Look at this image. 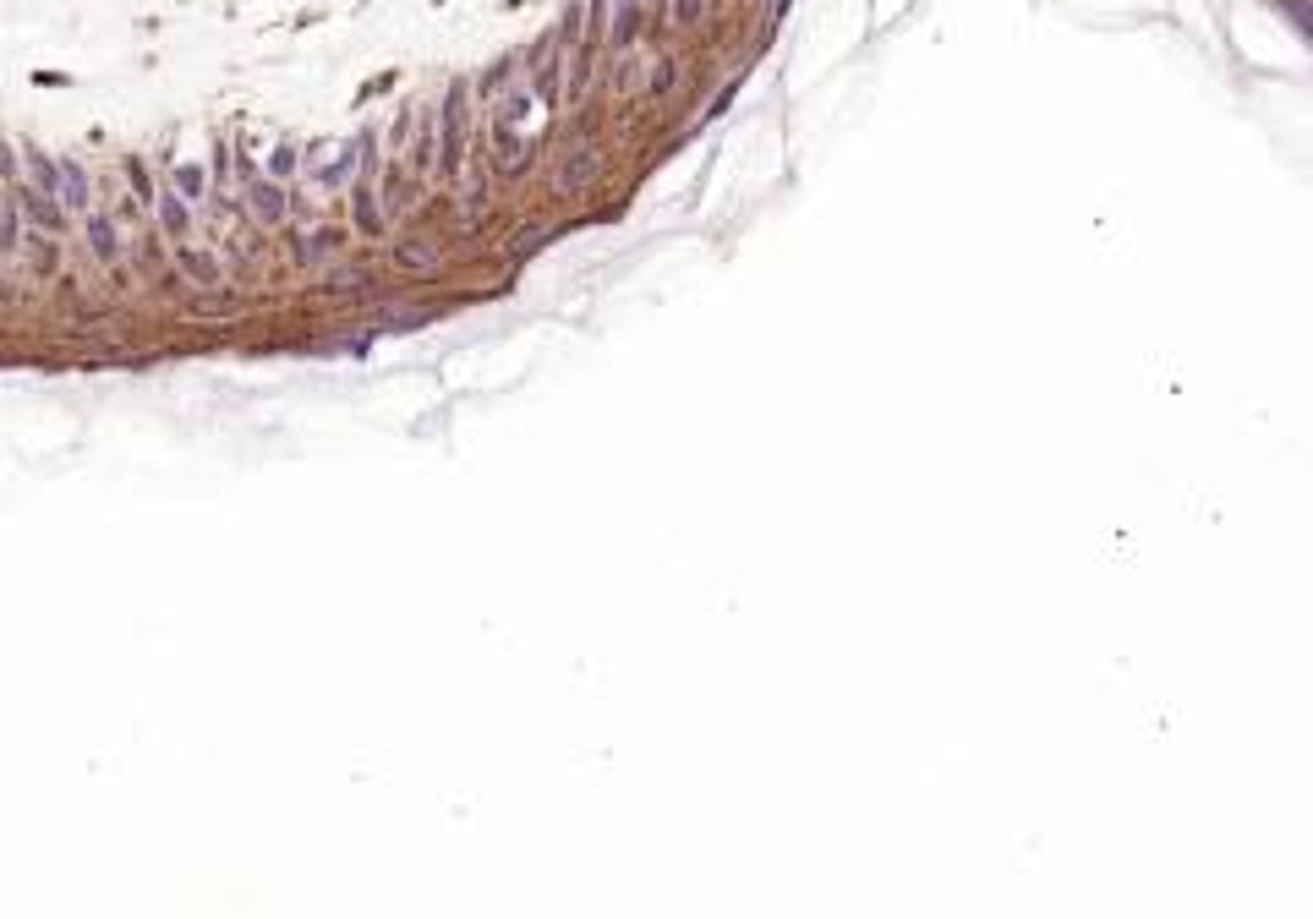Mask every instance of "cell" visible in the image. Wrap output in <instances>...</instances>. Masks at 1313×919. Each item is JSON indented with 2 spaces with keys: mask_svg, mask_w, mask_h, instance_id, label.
<instances>
[{
  "mask_svg": "<svg viewBox=\"0 0 1313 919\" xmlns=\"http://www.w3.org/2000/svg\"><path fill=\"white\" fill-rule=\"evenodd\" d=\"M17 208H22V214H28L39 230H61V225H66V208L55 203L50 192H39V186H22V192H17Z\"/></svg>",
  "mask_w": 1313,
  "mask_h": 919,
  "instance_id": "3",
  "label": "cell"
},
{
  "mask_svg": "<svg viewBox=\"0 0 1313 919\" xmlns=\"http://www.w3.org/2000/svg\"><path fill=\"white\" fill-rule=\"evenodd\" d=\"M269 170H274V176H290V170H296V148L280 143V148H274V159H269Z\"/></svg>",
  "mask_w": 1313,
  "mask_h": 919,
  "instance_id": "14",
  "label": "cell"
},
{
  "mask_svg": "<svg viewBox=\"0 0 1313 919\" xmlns=\"http://www.w3.org/2000/svg\"><path fill=\"white\" fill-rule=\"evenodd\" d=\"M673 11H679V22H695L701 17V0H673Z\"/></svg>",
  "mask_w": 1313,
  "mask_h": 919,
  "instance_id": "15",
  "label": "cell"
},
{
  "mask_svg": "<svg viewBox=\"0 0 1313 919\" xmlns=\"http://www.w3.org/2000/svg\"><path fill=\"white\" fill-rule=\"evenodd\" d=\"M181 263H187V274L203 279V285H214V279H219V263L203 258V252H192V247H181Z\"/></svg>",
  "mask_w": 1313,
  "mask_h": 919,
  "instance_id": "11",
  "label": "cell"
},
{
  "mask_svg": "<svg viewBox=\"0 0 1313 919\" xmlns=\"http://www.w3.org/2000/svg\"><path fill=\"white\" fill-rule=\"evenodd\" d=\"M55 197H61L66 214H88V170L72 154L55 159Z\"/></svg>",
  "mask_w": 1313,
  "mask_h": 919,
  "instance_id": "2",
  "label": "cell"
},
{
  "mask_svg": "<svg viewBox=\"0 0 1313 919\" xmlns=\"http://www.w3.org/2000/svg\"><path fill=\"white\" fill-rule=\"evenodd\" d=\"M345 170H351V148H345V143H329V148H323V159L312 165V176H318L323 186H340Z\"/></svg>",
  "mask_w": 1313,
  "mask_h": 919,
  "instance_id": "7",
  "label": "cell"
},
{
  "mask_svg": "<svg viewBox=\"0 0 1313 919\" xmlns=\"http://www.w3.org/2000/svg\"><path fill=\"white\" fill-rule=\"evenodd\" d=\"M460 165H466V83H455L444 99V170L460 176Z\"/></svg>",
  "mask_w": 1313,
  "mask_h": 919,
  "instance_id": "1",
  "label": "cell"
},
{
  "mask_svg": "<svg viewBox=\"0 0 1313 919\" xmlns=\"http://www.w3.org/2000/svg\"><path fill=\"white\" fill-rule=\"evenodd\" d=\"M88 247H94L99 263H115V258H121V236H115V225H110L104 214H88Z\"/></svg>",
  "mask_w": 1313,
  "mask_h": 919,
  "instance_id": "6",
  "label": "cell"
},
{
  "mask_svg": "<svg viewBox=\"0 0 1313 919\" xmlns=\"http://www.w3.org/2000/svg\"><path fill=\"white\" fill-rule=\"evenodd\" d=\"M22 159H28V176H33V186L55 197V159L44 154V148H22ZM55 203H61V197H55Z\"/></svg>",
  "mask_w": 1313,
  "mask_h": 919,
  "instance_id": "8",
  "label": "cell"
},
{
  "mask_svg": "<svg viewBox=\"0 0 1313 919\" xmlns=\"http://www.w3.org/2000/svg\"><path fill=\"white\" fill-rule=\"evenodd\" d=\"M17 252V208H0V258H11Z\"/></svg>",
  "mask_w": 1313,
  "mask_h": 919,
  "instance_id": "12",
  "label": "cell"
},
{
  "mask_svg": "<svg viewBox=\"0 0 1313 919\" xmlns=\"http://www.w3.org/2000/svg\"><path fill=\"white\" fill-rule=\"evenodd\" d=\"M247 208L263 219V225H280V219H285V192H280L274 181H252V186H247Z\"/></svg>",
  "mask_w": 1313,
  "mask_h": 919,
  "instance_id": "5",
  "label": "cell"
},
{
  "mask_svg": "<svg viewBox=\"0 0 1313 919\" xmlns=\"http://www.w3.org/2000/svg\"><path fill=\"white\" fill-rule=\"evenodd\" d=\"M170 186H176V192L187 197V203H197V197L208 192V176H203L197 165H176V181H170Z\"/></svg>",
  "mask_w": 1313,
  "mask_h": 919,
  "instance_id": "9",
  "label": "cell"
},
{
  "mask_svg": "<svg viewBox=\"0 0 1313 919\" xmlns=\"http://www.w3.org/2000/svg\"><path fill=\"white\" fill-rule=\"evenodd\" d=\"M154 208H159V225H165V236L187 241V230H192V208H187V197H181L176 186H165V192H154Z\"/></svg>",
  "mask_w": 1313,
  "mask_h": 919,
  "instance_id": "4",
  "label": "cell"
},
{
  "mask_svg": "<svg viewBox=\"0 0 1313 919\" xmlns=\"http://www.w3.org/2000/svg\"><path fill=\"white\" fill-rule=\"evenodd\" d=\"M356 225L367 230V236H383V219H378V208H373V192H356Z\"/></svg>",
  "mask_w": 1313,
  "mask_h": 919,
  "instance_id": "10",
  "label": "cell"
},
{
  "mask_svg": "<svg viewBox=\"0 0 1313 919\" xmlns=\"http://www.w3.org/2000/svg\"><path fill=\"white\" fill-rule=\"evenodd\" d=\"M126 176H132V186H137V203H154V186H148V170L137 165V159L126 165Z\"/></svg>",
  "mask_w": 1313,
  "mask_h": 919,
  "instance_id": "13",
  "label": "cell"
}]
</instances>
